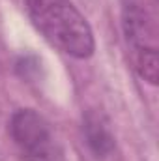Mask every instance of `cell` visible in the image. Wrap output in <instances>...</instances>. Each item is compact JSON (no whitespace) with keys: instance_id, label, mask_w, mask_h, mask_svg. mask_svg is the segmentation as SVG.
<instances>
[{"instance_id":"1","label":"cell","mask_w":159,"mask_h":161,"mask_svg":"<svg viewBox=\"0 0 159 161\" xmlns=\"http://www.w3.org/2000/svg\"><path fill=\"white\" fill-rule=\"evenodd\" d=\"M28 17L54 47L86 60L96 51L94 32L71 0H25Z\"/></svg>"},{"instance_id":"2","label":"cell","mask_w":159,"mask_h":161,"mask_svg":"<svg viewBox=\"0 0 159 161\" xmlns=\"http://www.w3.org/2000/svg\"><path fill=\"white\" fill-rule=\"evenodd\" d=\"M9 135L25 161H66L51 124L34 109H19L9 118Z\"/></svg>"},{"instance_id":"3","label":"cell","mask_w":159,"mask_h":161,"mask_svg":"<svg viewBox=\"0 0 159 161\" xmlns=\"http://www.w3.org/2000/svg\"><path fill=\"white\" fill-rule=\"evenodd\" d=\"M123 30L127 43H131L133 51H142V49H157L154 41V32L150 26V21L144 13V9L135 2L127 0L123 6Z\"/></svg>"},{"instance_id":"4","label":"cell","mask_w":159,"mask_h":161,"mask_svg":"<svg viewBox=\"0 0 159 161\" xmlns=\"http://www.w3.org/2000/svg\"><path fill=\"white\" fill-rule=\"evenodd\" d=\"M82 131L86 137V144L96 154V158H107L114 150V137L107 125V120L101 114H97L94 111L86 113Z\"/></svg>"},{"instance_id":"5","label":"cell","mask_w":159,"mask_h":161,"mask_svg":"<svg viewBox=\"0 0 159 161\" xmlns=\"http://www.w3.org/2000/svg\"><path fill=\"white\" fill-rule=\"evenodd\" d=\"M135 69L137 73L150 84H157L159 79V60L157 49H142L135 51Z\"/></svg>"}]
</instances>
